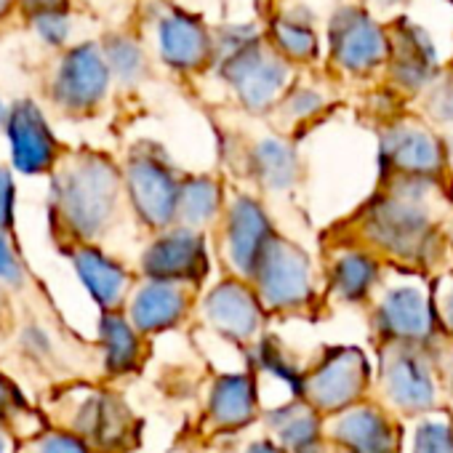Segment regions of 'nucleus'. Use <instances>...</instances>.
I'll list each match as a JSON object with an SVG mask.
<instances>
[{
    "instance_id": "obj_1",
    "label": "nucleus",
    "mask_w": 453,
    "mask_h": 453,
    "mask_svg": "<svg viewBox=\"0 0 453 453\" xmlns=\"http://www.w3.org/2000/svg\"><path fill=\"white\" fill-rule=\"evenodd\" d=\"M120 192V173L102 155H78L54 176V211L67 230L91 241L110 224Z\"/></svg>"
},
{
    "instance_id": "obj_2",
    "label": "nucleus",
    "mask_w": 453,
    "mask_h": 453,
    "mask_svg": "<svg viewBox=\"0 0 453 453\" xmlns=\"http://www.w3.org/2000/svg\"><path fill=\"white\" fill-rule=\"evenodd\" d=\"M219 73L233 86L241 104L251 112H267L275 107L291 81L288 62L262 41L221 59Z\"/></svg>"
},
{
    "instance_id": "obj_3",
    "label": "nucleus",
    "mask_w": 453,
    "mask_h": 453,
    "mask_svg": "<svg viewBox=\"0 0 453 453\" xmlns=\"http://www.w3.org/2000/svg\"><path fill=\"white\" fill-rule=\"evenodd\" d=\"M328 49L339 70L365 75L389 59V35L368 12L344 6L331 17Z\"/></svg>"
},
{
    "instance_id": "obj_4",
    "label": "nucleus",
    "mask_w": 453,
    "mask_h": 453,
    "mask_svg": "<svg viewBox=\"0 0 453 453\" xmlns=\"http://www.w3.org/2000/svg\"><path fill=\"white\" fill-rule=\"evenodd\" d=\"M110 78L104 51L96 43H81L70 49L57 67L51 86L54 102L70 112H88L107 96Z\"/></svg>"
},
{
    "instance_id": "obj_5",
    "label": "nucleus",
    "mask_w": 453,
    "mask_h": 453,
    "mask_svg": "<svg viewBox=\"0 0 453 453\" xmlns=\"http://www.w3.org/2000/svg\"><path fill=\"white\" fill-rule=\"evenodd\" d=\"M126 184L136 213L150 226H168L179 213V184L155 152H134L126 165Z\"/></svg>"
},
{
    "instance_id": "obj_6",
    "label": "nucleus",
    "mask_w": 453,
    "mask_h": 453,
    "mask_svg": "<svg viewBox=\"0 0 453 453\" xmlns=\"http://www.w3.org/2000/svg\"><path fill=\"white\" fill-rule=\"evenodd\" d=\"M257 286L259 296L278 310L299 307L307 302L312 288V273L307 257L288 241L273 238L267 251L257 265Z\"/></svg>"
},
{
    "instance_id": "obj_7",
    "label": "nucleus",
    "mask_w": 453,
    "mask_h": 453,
    "mask_svg": "<svg viewBox=\"0 0 453 453\" xmlns=\"http://www.w3.org/2000/svg\"><path fill=\"white\" fill-rule=\"evenodd\" d=\"M6 136L12 147V163L25 176H41L54 168L59 144L41 107L30 99L17 102L6 115Z\"/></svg>"
},
{
    "instance_id": "obj_8",
    "label": "nucleus",
    "mask_w": 453,
    "mask_h": 453,
    "mask_svg": "<svg viewBox=\"0 0 453 453\" xmlns=\"http://www.w3.org/2000/svg\"><path fill=\"white\" fill-rule=\"evenodd\" d=\"M368 233L384 249L413 257L426 243L429 219L418 205V195H408V189H397L389 197L379 200L368 213Z\"/></svg>"
},
{
    "instance_id": "obj_9",
    "label": "nucleus",
    "mask_w": 453,
    "mask_h": 453,
    "mask_svg": "<svg viewBox=\"0 0 453 453\" xmlns=\"http://www.w3.org/2000/svg\"><path fill=\"white\" fill-rule=\"evenodd\" d=\"M368 381V360L360 349H334L310 376L304 392L315 408L342 411L360 397Z\"/></svg>"
},
{
    "instance_id": "obj_10",
    "label": "nucleus",
    "mask_w": 453,
    "mask_h": 453,
    "mask_svg": "<svg viewBox=\"0 0 453 453\" xmlns=\"http://www.w3.org/2000/svg\"><path fill=\"white\" fill-rule=\"evenodd\" d=\"M157 54L173 70H200L213 59V35L203 19L179 9H168L155 25Z\"/></svg>"
},
{
    "instance_id": "obj_11",
    "label": "nucleus",
    "mask_w": 453,
    "mask_h": 453,
    "mask_svg": "<svg viewBox=\"0 0 453 453\" xmlns=\"http://www.w3.org/2000/svg\"><path fill=\"white\" fill-rule=\"evenodd\" d=\"M389 35V75L405 91H418L434 81L437 54L429 35L408 19H397Z\"/></svg>"
},
{
    "instance_id": "obj_12",
    "label": "nucleus",
    "mask_w": 453,
    "mask_h": 453,
    "mask_svg": "<svg viewBox=\"0 0 453 453\" xmlns=\"http://www.w3.org/2000/svg\"><path fill=\"white\" fill-rule=\"evenodd\" d=\"M142 270L152 280L184 283L200 280L208 270L205 249L200 235L189 230H173L157 238L142 257Z\"/></svg>"
},
{
    "instance_id": "obj_13",
    "label": "nucleus",
    "mask_w": 453,
    "mask_h": 453,
    "mask_svg": "<svg viewBox=\"0 0 453 453\" xmlns=\"http://www.w3.org/2000/svg\"><path fill=\"white\" fill-rule=\"evenodd\" d=\"M273 226L262 205L251 197H238L226 224V254L241 275H254L262 254L273 243Z\"/></svg>"
},
{
    "instance_id": "obj_14",
    "label": "nucleus",
    "mask_w": 453,
    "mask_h": 453,
    "mask_svg": "<svg viewBox=\"0 0 453 453\" xmlns=\"http://www.w3.org/2000/svg\"><path fill=\"white\" fill-rule=\"evenodd\" d=\"M384 157L405 176H434L442 168V144L426 128L400 123L384 134Z\"/></svg>"
},
{
    "instance_id": "obj_15",
    "label": "nucleus",
    "mask_w": 453,
    "mask_h": 453,
    "mask_svg": "<svg viewBox=\"0 0 453 453\" xmlns=\"http://www.w3.org/2000/svg\"><path fill=\"white\" fill-rule=\"evenodd\" d=\"M205 318L230 339H251L259 328V299L238 280L219 283L205 299Z\"/></svg>"
},
{
    "instance_id": "obj_16",
    "label": "nucleus",
    "mask_w": 453,
    "mask_h": 453,
    "mask_svg": "<svg viewBox=\"0 0 453 453\" xmlns=\"http://www.w3.org/2000/svg\"><path fill=\"white\" fill-rule=\"evenodd\" d=\"M384 392L403 411H429L434 384L426 363L411 349H395L384 365Z\"/></svg>"
},
{
    "instance_id": "obj_17",
    "label": "nucleus",
    "mask_w": 453,
    "mask_h": 453,
    "mask_svg": "<svg viewBox=\"0 0 453 453\" xmlns=\"http://www.w3.org/2000/svg\"><path fill=\"white\" fill-rule=\"evenodd\" d=\"M379 326L397 342H421L432 334V310L421 288H389L379 307Z\"/></svg>"
},
{
    "instance_id": "obj_18",
    "label": "nucleus",
    "mask_w": 453,
    "mask_h": 453,
    "mask_svg": "<svg viewBox=\"0 0 453 453\" xmlns=\"http://www.w3.org/2000/svg\"><path fill=\"white\" fill-rule=\"evenodd\" d=\"M187 310V294L179 283L150 280L131 299V326L142 334L171 328Z\"/></svg>"
},
{
    "instance_id": "obj_19",
    "label": "nucleus",
    "mask_w": 453,
    "mask_h": 453,
    "mask_svg": "<svg viewBox=\"0 0 453 453\" xmlns=\"http://www.w3.org/2000/svg\"><path fill=\"white\" fill-rule=\"evenodd\" d=\"M70 257H73V267H75L83 288L91 294V299L99 307L112 310L126 294V286H128L126 270L94 246H81Z\"/></svg>"
},
{
    "instance_id": "obj_20",
    "label": "nucleus",
    "mask_w": 453,
    "mask_h": 453,
    "mask_svg": "<svg viewBox=\"0 0 453 453\" xmlns=\"http://www.w3.org/2000/svg\"><path fill=\"white\" fill-rule=\"evenodd\" d=\"M334 434L352 453H397V437L387 416L376 408L347 411L336 424Z\"/></svg>"
},
{
    "instance_id": "obj_21",
    "label": "nucleus",
    "mask_w": 453,
    "mask_h": 453,
    "mask_svg": "<svg viewBox=\"0 0 453 453\" xmlns=\"http://www.w3.org/2000/svg\"><path fill=\"white\" fill-rule=\"evenodd\" d=\"M208 411L216 426H224V429L246 426L257 413L254 381L243 373H230V376L216 379Z\"/></svg>"
},
{
    "instance_id": "obj_22",
    "label": "nucleus",
    "mask_w": 453,
    "mask_h": 453,
    "mask_svg": "<svg viewBox=\"0 0 453 453\" xmlns=\"http://www.w3.org/2000/svg\"><path fill=\"white\" fill-rule=\"evenodd\" d=\"M304 12H286L275 17L270 27V41L273 49L286 59V62H312L320 51L315 27L310 17H302Z\"/></svg>"
},
{
    "instance_id": "obj_23",
    "label": "nucleus",
    "mask_w": 453,
    "mask_h": 453,
    "mask_svg": "<svg viewBox=\"0 0 453 453\" xmlns=\"http://www.w3.org/2000/svg\"><path fill=\"white\" fill-rule=\"evenodd\" d=\"M270 426L291 453H318L320 424L307 405H283L270 413Z\"/></svg>"
},
{
    "instance_id": "obj_24",
    "label": "nucleus",
    "mask_w": 453,
    "mask_h": 453,
    "mask_svg": "<svg viewBox=\"0 0 453 453\" xmlns=\"http://www.w3.org/2000/svg\"><path fill=\"white\" fill-rule=\"evenodd\" d=\"M99 336L104 344V363L110 373H128L139 363V339L136 328L115 312L102 315Z\"/></svg>"
},
{
    "instance_id": "obj_25",
    "label": "nucleus",
    "mask_w": 453,
    "mask_h": 453,
    "mask_svg": "<svg viewBox=\"0 0 453 453\" xmlns=\"http://www.w3.org/2000/svg\"><path fill=\"white\" fill-rule=\"evenodd\" d=\"M254 171L270 189H288L296 181V152L283 139H262L254 147Z\"/></svg>"
},
{
    "instance_id": "obj_26",
    "label": "nucleus",
    "mask_w": 453,
    "mask_h": 453,
    "mask_svg": "<svg viewBox=\"0 0 453 453\" xmlns=\"http://www.w3.org/2000/svg\"><path fill=\"white\" fill-rule=\"evenodd\" d=\"M376 275H379V267L373 259L363 254H349V257H342L334 267V288L339 291L342 299L357 302L371 291V286L376 283Z\"/></svg>"
},
{
    "instance_id": "obj_27",
    "label": "nucleus",
    "mask_w": 453,
    "mask_h": 453,
    "mask_svg": "<svg viewBox=\"0 0 453 453\" xmlns=\"http://www.w3.org/2000/svg\"><path fill=\"white\" fill-rule=\"evenodd\" d=\"M107 67L112 73V78H118L126 86H134L144 78L147 73V59L144 51L136 41L126 38V35H110L102 46Z\"/></svg>"
},
{
    "instance_id": "obj_28",
    "label": "nucleus",
    "mask_w": 453,
    "mask_h": 453,
    "mask_svg": "<svg viewBox=\"0 0 453 453\" xmlns=\"http://www.w3.org/2000/svg\"><path fill=\"white\" fill-rule=\"evenodd\" d=\"M219 208V184L197 176V179H187L179 189V213L187 224L200 226L205 221H211V216Z\"/></svg>"
},
{
    "instance_id": "obj_29",
    "label": "nucleus",
    "mask_w": 453,
    "mask_h": 453,
    "mask_svg": "<svg viewBox=\"0 0 453 453\" xmlns=\"http://www.w3.org/2000/svg\"><path fill=\"white\" fill-rule=\"evenodd\" d=\"M413 453H453V426L445 418H429L416 429Z\"/></svg>"
},
{
    "instance_id": "obj_30",
    "label": "nucleus",
    "mask_w": 453,
    "mask_h": 453,
    "mask_svg": "<svg viewBox=\"0 0 453 453\" xmlns=\"http://www.w3.org/2000/svg\"><path fill=\"white\" fill-rule=\"evenodd\" d=\"M33 30L38 33V38L49 46H62L70 38L73 30V19L67 12H51V14H41L33 19Z\"/></svg>"
},
{
    "instance_id": "obj_31",
    "label": "nucleus",
    "mask_w": 453,
    "mask_h": 453,
    "mask_svg": "<svg viewBox=\"0 0 453 453\" xmlns=\"http://www.w3.org/2000/svg\"><path fill=\"white\" fill-rule=\"evenodd\" d=\"M33 453H88V448L78 434L49 432L33 445Z\"/></svg>"
},
{
    "instance_id": "obj_32",
    "label": "nucleus",
    "mask_w": 453,
    "mask_h": 453,
    "mask_svg": "<svg viewBox=\"0 0 453 453\" xmlns=\"http://www.w3.org/2000/svg\"><path fill=\"white\" fill-rule=\"evenodd\" d=\"M14 211H17V181L6 165H0V230H9L14 224Z\"/></svg>"
},
{
    "instance_id": "obj_33",
    "label": "nucleus",
    "mask_w": 453,
    "mask_h": 453,
    "mask_svg": "<svg viewBox=\"0 0 453 453\" xmlns=\"http://www.w3.org/2000/svg\"><path fill=\"white\" fill-rule=\"evenodd\" d=\"M0 280L9 286H22V280H25V270L6 238V230H0Z\"/></svg>"
},
{
    "instance_id": "obj_34",
    "label": "nucleus",
    "mask_w": 453,
    "mask_h": 453,
    "mask_svg": "<svg viewBox=\"0 0 453 453\" xmlns=\"http://www.w3.org/2000/svg\"><path fill=\"white\" fill-rule=\"evenodd\" d=\"M320 107H323V96H320V94H315V91H310V88H299V91H294L291 96H286V104H283V110H286L294 120H299V118H310V115H315Z\"/></svg>"
},
{
    "instance_id": "obj_35",
    "label": "nucleus",
    "mask_w": 453,
    "mask_h": 453,
    "mask_svg": "<svg viewBox=\"0 0 453 453\" xmlns=\"http://www.w3.org/2000/svg\"><path fill=\"white\" fill-rule=\"evenodd\" d=\"M429 112L445 123H453V81H445L440 83L432 94H429V102H426Z\"/></svg>"
},
{
    "instance_id": "obj_36",
    "label": "nucleus",
    "mask_w": 453,
    "mask_h": 453,
    "mask_svg": "<svg viewBox=\"0 0 453 453\" xmlns=\"http://www.w3.org/2000/svg\"><path fill=\"white\" fill-rule=\"evenodd\" d=\"M22 4V12L35 19L41 14H51V12H67L70 6V0H19Z\"/></svg>"
},
{
    "instance_id": "obj_37",
    "label": "nucleus",
    "mask_w": 453,
    "mask_h": 453,
    "mask_svg": "<svg viewBox=\"0 0 453 453\" xmlns=\"http://www.w3.org/2000/svg\"><path fill=\"white\" fill-rule=\"evenodd\" d=\"M17 403H19V395H17L14 384L0 376V418H4L6 413H12L17 408Z\"/></svg>"
},
{
    "instance_id": "obj_38",
    "label": "nucleus",
    "mask_w": 453,
    "mask_h": 453,
    "mask_svg": "<svg viewBox=\"0 0 453 453\" xmlns=\"http://www.w3.org/2000/svg\"><path fill=\"white\" fill-rule=\"evenodd\" d=\"M442 312H445V320H448V326L453 328V280H450V286H448V291H445V299H442Z\"/></svg>"
},
{
    "instance_id": "obj_39",
    "label": "nucleus",
    "mask_w": 453,
    "mask_h": 453,
    "mask_svg": "<svg viewBox=\"0 0 453 453\" xmlns=\"http://www.w3.org/2000/svg\"><path fill=\"white\" fill-rule=\"evenodd\" d=\"M246 453H283V450L273 442H254Z\"/></svg>"
},
{
    "instance_id": "obj_40",
    "label": "nucleus",
    "mask_w": 453,
    "mask_h": 453,
    "mask_svg": "<svg viewBox=\"0 0 453 453\" xmlns=\"http://www.w3.org/2000/svg\"><path fill=\"white\" fill-rule=\"evenodd\" d=\"M0 453H14V442H12V434L4 429V424H0Z\"/></svg>"
},
{
    "instance_id": "obj_41",
    "label": "nucleus",
    "mask_w": 453,
    "mask_h": 453,
    "mask_svg": "<svg viewBox=\"0 0 453 453\" xmlns=\"http://www.w3.org/2000/svg\"><path fill=\"white\" fill-rule=\"evenodd\" d=\"M373 6H379V9H392V6H397V4H403V0H371Z\"/></svg>"
},
{
    "instance_id": "obj_42",
    "label": "nucleus",
    "mask_w": 453,
    "mask_h": 453,
    "mask_svg": "<svg viewBox=\"0 0 453 453\" xmlns=\"http://www.w3.org/2000/svg\"><path fill=\"white\" fill-rule=\"evenodd\" d=\"M12 4H14V0H0V19H4V17L9 14Z\"/></svg>"
},
{
    "instance_id": "obj_43",
    "label": "nucleus",
    "mask_w": 453,
    "mask_h": 453,
    "mask_svg": "<svg viewBox=\"0 0 453 453\" xmlns=\"http://www.w3.org/2000/svg\"><path fill=\"white\" fill-rule=\"evenodd\" d=\"M6 123V110H4V102H0V126Z\"/></svg>"
}]
</instances>
